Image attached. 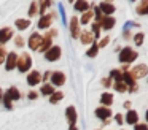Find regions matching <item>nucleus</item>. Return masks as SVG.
I'll return each mask as SVG.
<instances>
[{"label": "nucleus", "instance_id": "1", "mask_svg": "<svg viewBox=\"0 0 148 130\" xmlns=\"http://www.w3.org/2000/svg\"><path fill=\"white\" fill-rule=\"evenodd\" d=\"M137 59V52L134 49H131V46H126L121 49L119 52V62L121 63H129V62H134Z\"/></svg>", "mask_w": 148, "mask_h": 130}, {"label": "nucleus", "instance_id": "2", "mask_svg": "<svg viewBox=\"0 0 148 130\" xmlns=\"http://www.w3.org/2000/svg\"><path fill=\"white\" fill-rule=\"evenodd\" d=\"M16 67H18V70H19V71H27V70L32 67V57H30L27 52L21 54V56L18 57Z\"/></svg>", "mask_w": 148, "mask_h": 130}, {"label": "nucleus", "instance_id": "3", "mask_svg": "<svg viewBox=\"0 0 148 130\" xmlns=\"http://www.w3.org/2000/svg\"><path fill=\"white\" fill-rule=\"evenodd\" d=\"M61 54H62V51H61V48H59V46H51L45 52V59L48 60V62H56V60H59Z\"/></svg>", "mask_w": 148, "mask_h": 130}, {"label": "nucleus", "instance_id": "4", "mask_svg": "<svg viewBox=\"0 0 148 130\" xmlns=\"http://www.w3.org/2000/svg\"><path fill=\"white\" fill-rule=\"evenodd\" d=\"M54 19H56V13L54 11L48 13V14H43L42 18H40V21H38V29H42V30L43 29H48Z\"/></svg>", "mask_w": 148, "mask_h": 130}, {"label": "nucleus", "instance_id": "5", "mask_svg": "<svg viewBox=\"0 0 148 130\" xmlns=\"http://www.w3.org/2000/svg\"><path fill=\"white\" fill-rule=\"evenodd\" d=\"M131 75H132V78H134V79L143 78V76L148 75V67L145 65V63H140V65L134 67V68L131 70Z\"/></svg>", "mask_w": 148, "mask_h": 130}, {"label": "nucleus", "instance_id": "6", "mask_svg": "<svg viewBox=\"0 0 148 130\" xmlns=\"http://www.w3.org/2000/svg\"><path fill=\"white\" fill-rule=\"evenodd\" d=\"M115 18H112V16H103L102 19L99 21V25L100 29H103V30H110V29L115 27Z\"/></svg>", "mask_w": 148, "mask_h": 130}, {"label": "nucleus", "instance_id": "7", "mask_svg": "<svg viewBox=\"0 0 148 130\" xmlns=\"http://www.w3.org/2000/svg\"><path fill=\"white\" fill-rule=\"evenodd\" d=\"M5 60H7V63H5V68H7L8 71H11L13 68H16V62H18L16 52H8L7 57H5Z\"/></svg>", "mask_w": 148, "mask_h": 130}, {"label": "nucleus", "instance_id": "8", "mask_svg": "<svg viewBox=\"0 0 148 130\" xmlns=\"http://www.w3.org/2000/svg\"><path fill=\"white\" fill-rule=\"evenodd\" d=\"M49 78H51L53 86H62L65 82V75L62 71H51Z\"/></svg>", "mask_w": 148, "mask_h": 130}, {"label": "nucleus", "instance_id": "9", "mask_svg": "<svg viewBox=\"0 0 148 130\" xmlns=\"http://www.w3.org/2000/svg\"><path fill=\"white\" fill-rule=\"evenodd\" d=\"M42 38H43V35L37 33V32L30 35V38H29V48H30V49H34V51L38 49L40 43H42Z\"/></svg>", "mask_w": 148, "mask_h": 130}, {"label": "nucleus", "instance_id": "10", "mask_svg": "<svg viewBox=\"0 0 148 130\" xmlns=\"http://www.w3.org/2000/svg\"><path fill=\"white\" fill-rule=\"evenodd\" d=\"M70 32H72V37L73 38H80V21L75 16L70 19Z\"/></svg>", "mask_w": 148, "mask_h": 130}, {"label": "nucleus", "instance_id": "11", "mask_svg": "<svg viewBox=\"0 0 148 130\" xmlns=\"http://www.w3.org/2000/svg\"><path fill=\"white\" fill-rule=\"evenodd\" d=\"M96 116L99 117V119H102V122H103V120H108L110 119L112 111H110V108H107V106H100V108H97V110H96Z\"/></svg>", "mask_w": 148, "mask_h": 130}, {"label": "nucleus", "instance_id": "12", "mask_svg": "<svg viewBox=\"0 0 148 130\" xmlns=\"http://www.w3.org/2000/svg\"><path fill=\"white\" fill-rule=\"evenodd\" d=\"M99 10H100V13L102 14H105V16H110V14H113L115 13V5H112L110 2H102L99 5Z\"/></svg>", "mask_w": 148, "mask_h": 130}, {"label": "nucleus", "instance_id": "13", "mask_svg": "<svg viewBox=\"0 0 148 130\" xmlns=\"http://www.w3.org/2000/svg\"><path fill=\"white\" fill-rule=\"evenodd\" d=\"M51 35L49 33H46L45 37L42 38V43H40V46H38V49L37 51H42V52H46V51L49 49V48H51Z\"/></svg>", "mask_w": 148, "mask_h": 130}, {"label": "nucleus", "instance_id": "14", "mask_svg": "<svg viewBox=\"0 0 148 130\" xmlns=\"http://www.w3.org/2000/svg\"><path fill=\"white\" fill-rule=\"evenodd\" d=\"M11 35H13V30H11L10 27L0 29V44H5V43H7V41L11 38Z\"/></svg>", "mask_w": 148, "mask_h": 130}, {"label": "nucleus", "instance_id": "15", "mask_svg": "<svg viewBox=\"0 0 148 130\" xmlns=\"http://www.w3.org/2000/svg\"><path fill=\"white\" fill-rule=\"evenodd\" d=\"M40 81H42V73L40 71H30L29 73V76H27V82H29V86H37Z\"/></svg>", "mask_w": 148, "mask_h": 130}, {"label": "nucleus", "instance_id": "16", "mask_svg": "<svg viewBox=\"0 0 148 130\" xmlns=\"http://www.w3.org/2000/svg\"><path fill=\"white\" fill-rule=\"evenodd\" d=\"M65 116H67L69 122H70V127H73L75 122H77V111H75V108L69 106L67 110H65Z\"/></svg>", "mask_w": 148, "mask_h": 130}, {"label": "nucleus", "instance_id": "17", "mask_svg": "<svg viewBox=\"0 0 148 130\" xmlns=\"http://www.w3.org/2000/svg\"><path fill=\"white\" fill-rule=\"evenodd\" d=\"M3 95H5V97H7L10 101H11V100H19V98H21V94H19V91H18L16 87H10Z\"/></svg>", "mask_w": 148, "mask_h": 130}, {"label": "nucleus", "instance_id": "18", "mask_svg": "<svg viewBox=\"0 0 148 130\" xmlns=\"http://www.w3.org/2000/svg\"><path fill=\"white\" fill-rule=\"evenodd\" d=\"M80 40H81V43H83V44H89V43H92V40H94L92 32H88V30L81 32V33H80Z\"/></svg>", "mask_w": 148, "mask_h": 130}, {"label": "nucleus", "instance_id": "19", "mask_svg": "<svg viewBox=\"0 0 148 130\" xmlns=\"http://www.w3.org/2000/svg\"><path fill=\"white\" fill-rule=\"evenodd\" d=\"M126 122L127 124H137L138 122V114H137V111H134V110H129L127 111V114H126Z\"/></svg>", "mask_w": 148, "mask_h": 130}, {"label": "nucleus", "instance_id": "20", "mask_svg": "<svg viewBox=\"0 0 148 130\" xmlns=\"http://www.w3.org/2000/svg\"><path fill=\"white\" fill-rule=\"evenodd\" d=\"M75 10H77V11H88V10H89V3L86 2V0H77V2H75Z\"/></svg>", "mask_w": 148, "mask_h": 130}, {"label": "nucleus", "instance_id": "21", "mask_svg": "<svg viewBox=\"0 0 148 130\" xmlns=\"http://www.w3.org/2000/svg\"><path fill=\"white\" fill-rule=\"evenodd\" d=\"M100 103H102L103 106L108 108L110 105L113 103V95L112 94H107V92H105V94H102V97H100Z\"/></svg>", "mask_w": 148, "mask_h": 130}, {"label": "nucleus", "instance_id": "22", "mask_svg": "<svg viewBox=\"0 0 148 130\" xmlns=\"http://www.w3.org/2000/svg\"><path fill=\"white\" fill-rule=\"evenodd\" d=\"M92 16H94L92 10H88V11H84V13H83V16H81L80 22H81V24H89V21L92 19Z\"/></svg>", "mask_w": 148, "mask_h": 130}, {"label": "nucleus", "instance_id": "23", "mask_svg": "<svg viewBox=\"0 0 148 130\" xmlns=\"http://www.w3.org/2000/svg\"><path fill=\"white\" fill-rule=\"evenodd\" d=\"M40 92H42V95H51V94H54V86L53 84H43L42 89H40Z\"/></svg>", "mask_w": 148, "mask_h": 130}, {"label": "nucleus", "instance_id": "24", "mask_svg": "<svg viewBox=\"0 0 148 130\" xmlns=\"http://www.w3.org/2000/svg\"><path fill=\"white\" fill-rule=\"evenodd\" d=\"M16 27L19 30H26L27 27H30V21L29 19H18L16 21Z\"/></svg>", "mask_w": 148, "mask_h": 130}, {"label": "nucleus", "instance_id": "25", "mask_svg": "<svg viewBox=\"0 0 148 130\" xmlns=\"http://www.w3.org/2000/svg\"><path fill=\"white\" fill-rule=\"evenodd\" d=\"M137 14H148V0H142V5L137 6Z\"/></svg>", "mask_w": 148, "mask_h": 130}, {"label": "nucleus", "instance_id": "26", "mask_svg": "<svg viewBox=\"0 0 148 130\" xmlns=\"http://www.w3.org/2000/svg\"><path fill=\"white\" fill-rule=\"evenodd\" d=\"M110 78H113L115 79V82L116 81H123V71L121 70H112V71H110Z\"/></svg>", "mask_w": 148, "mask_h": 130}, {"label": "nucleus", "instance_id": "27", "mask_svg": "<svg viewBox=\"0 0 148 130\" xmlns=\"http://www.w3.org/2000/svg\"><path fill=\"white\" fill-rule=\"evenodd\" d=\"M51 5V0H40V10H38V13L40 14H45V11H46V8Z\"/></svg>", "mask_w": 148, "mask_h": 130}, {"label": "nucleus", "instance_id": "28", "mask_svg": "<svg viewBox=\"0 0 148 130\" xmlns=\"http://www.w3.org/2000/svg\"><path fill=\"white\" fill-rule=\"evenodd\" d=\"M62 97H64V94H62V92H54V94H51L49 101H51V103H59V101L62 100Z\"/></svg>", "mask_w": 148, "mask_h": 130}, {"label": "nucleus", "instance_id": "29", "mask_svg": "<svg viewBox=\"0 0 148 130\" xmlns=\"http://www.w3.org/2000/svg\"><path fill=\"white\" fill-rule=\"evenodd\" d=\"M113 87H115L116 92H126L127 91V87H126V84L123 81H116L115 84H113Z\"/></svg>", "mask_w": 148, "mask_h": 130}, {"label": "nucleus", "instance_id": "30", "mask_svg": "<svg viewBox=\"0 0 148 130\" xmlns=\"http://www.w3.org/2000/svg\"><path fill=\"white\" fill-rule=\"evenodd\" d=\"M97 52H99V48H97V44H92V46H91L89 49L86 51V56H88V57H96Z\"/></svg>", "mask_w": 148, "mask_h": 130}, {"label": "nucleus", "instance_id": "31", "mask_svg": "<svg viewBox=\"0 0 148 130\" xmlns=\"http://www.w3.org/2000/svg\"><path fill=\"white\" fill-rule=\"evenodd\" d=\"M143 40H145V33H142V32H138V33L134 35V43L137 44V46H140V44L143 43Z\"/></svg>", "mask_w": 148, "mask_h": 130}, {"label": "nucleus", "instance_id": "32", "mask_svg": "<svg viewBox=\"0 0 148 130\" xmlns=\"http://www.w3.org/2000/svg\"><path fill=\"white\" fill-rule=\"evenodd\" d=\"M92 32H94V37L96 38L100 37V25H99V22H92Z\"/></svg>", "mask_w": 148, "mask_h": 130}, {"label": "nucleus", "instance_id": "33", "mask_svg": "<svg viewBox=\"0 0 148 130\" xmlns=\"http://www.w3.org/2000/svg\"><path fill=\"white\" fill-rule=\"evenodd\" d=\"M5 57H7V49H5V46H3V44H0V65L3 63Z\"/></svg>", "mask_w": 148, "mask_h": 130}, {"label": "nucleus", "instance_id": "34", "mask_svg": "<svg viewBox=\"0 0 148 130\" xmlns=\"http://www.w3.org/2000/svg\"><path fill=\"white\" fill-rule=\"evenodd\" d=\"M37 13H38V10H37V2H32L30 3V8H29V16H35Z\"/></svg>", "mask_w": 148, "mask_h": 130}, {"label": "nucleus", "instance_id": "35", "mask_svg": "<svg viewBox=\"0 0 148 130\" xmlns=\"http://www.w3.org/2000/svg\"><path fill=\"white\" fill-rule=\"evenodd\" d=\"M14 44H16L18 48H23L24 46V38L21 37V35H16V38H14Z\"/></svg>", "mask_w": 148, "mask_h": 130}, {"label": "nucleus", "instance_id": "36", "mask_svg": "<svg viewBox=\"0 0 148 130\" xmlns=\"http://www.w3.org/2000/svg\"><path fill=\"white\" fill-rule=\"evenodd\" d=\"M108 41H110V38L108 37H105V38H102V40H100V43L97 44V48H105L107 44H108Z\"/></svg>", "mask_w": 148, "mask_h": 130}, {"label": "nucleus", "instance_id": "37", "mask_svg": "<svg viewBox=\"0 0 148 130\" xmlns=\"http://www.w3.org/2000/svg\"><path fill=\"white\" fill-rule=\"evenodd\" d=\"M134 130H148V124H135Z\"/></svg>", "mask_w": 148, "mask_h": 130}, {"label": "nucleus", "instance_id": "38", "mask_svg": "<svg viewBox=\"0 0 148 130\" xmlns=\"http://www.w3.org/2000/svg\"><path fill=\"white\" fill-rule=\"evenodd\" d=\"M102 84H103V87H110V84H112V78H103Z\"/></svg>", "mask_w": 148, "mask_h": 130}, {"label": "nucleus", "instance_id": "39", "mask_svg": "<svg viewBox=\"0 0 148 130\" xmlns=\"http://www.w3.org/2000/svg\"><path fill=\"white\" fill-rule=\"evenodd\" d=\"M59 11H61V16H62V21H64V24H67V19H65V13H64L62 5H59Z\"/></svg>", "mask_w": 148, "mask_h": 130}, {"label": "nucleus", "instance_id": "40", "mask_svg": "<svg viewBox=\"0 0 148 130\" xmlns=\"http://www.w3.org/2000/svg\"><path fill=\"white\" fill-rule=\"evenodd\" d=\"M27 97H29L30 100H35V98L38 97V94H37V92H34V91H32V92H29V94H27Z\"/></svg>", "mask_w": 148, "mask_h": 130}, {"label": "nucleus", "instance_id": "41", "mask_svg": "<svg viewBox=\"0 0 148 130\" xmlns=\"http://www.w3.org/2000/svg\"><path fill=\"white\" fill-rule=\"evenodd\" d=\"M115 120H116V124H123V116H121V114H116Z\"/></svg>", "mask_w": 148, "mask_h": 130}, {"label": "nucleus", "instance_id": "42", "mask_svg": "<svg viewBox=\"0 0 148 130\" xmlns=\"http://www.w3.org/2000/svg\"><path fill=\"white\" fill-rule=\"evenodd\" d=\"M124 38H126V40H129V38H131V33H129V30H127V29L124 30Z\"/></svg>", "mask_w": 148, "mask_h": 130}, {"label": "nucleus", "instance_id": "43", "mask_svg": "<svg viewBox=\"0 0 148 130\" xmlns=\"http://www.w3.org/2000/svg\"><path fill=\"white\" fill-rule=\"evenodd\" d=\"M124 108H131V101H124Z\"/></svg>", "mask_w": 148, "mask_h": 130}, {"label": "nucleus", "instance_id": "44", "mask_svg": "<svg viewBox=\"0 0 148 130\" xmlns=\"http://www.w3.org/2000/svg\"><path fill=\"white\" fill-rule=\"evenodd\" d=\"M70 130H78V129H77V127L73 125V127H70Z\"/></svg>", "mask_w": 148, "mask_h": 130}, {"label": "nucleus", "instance_id": "45", "mask_svg": "<svg viewBox=\"0 0 148 130\" xmlns=\"http://www.w3.org/2000/svg\"><path fill=\"white\" fill-rule=\"evenodd\" d=\"M0 100H2V89H0Z\"/></svg>", "mask_w": 148, "mask_h": 130}, {"label": "nucleus", "instance_id": "46", "mask_svg": "<svg viewBox=\"0 0 148 130\" xmlns=\"http://www.w3.org/2000/svg\"><path fill=\"white\" fill-rule=\"evenodd\" d=\"M147 122H148V111H147Z\"/></svg>", "mask_w": 148, "mask_h": 130}, {"label": "nucleus", "instance_id": "47", "mask_svg": "<svg viewBox=\"0 0 148 130\" xmlns=\"http://www.w3.org/2000/svg\"><path fill=\"white\" fill-rule=\"evenodd\" d=\"M103 2H105V0H103ZM107 2H108V0H107Z\"/></svg>", "mask_w": 148, "mask_h": 130}]
</instances>
